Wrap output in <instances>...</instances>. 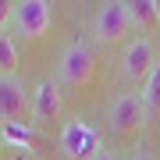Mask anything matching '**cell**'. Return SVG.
I'll list each match as a JSON object with an SVG mask.
<instances>
[{
  "instance_id": "6da1fadb",
  "label": "cell",
  "mask_w": 160,
  "mask_h": 160,
  "mask_svg": "<svg viewBox=\"0 0 160 160\" xmlns=\"http://www.w3.org/2000/svg\"><path fill=\"white\" fill-rule=\"evenodd\" d=\"M132 29H135V25H132V7L125 4V0L103 4L96 11V18H92V36H96V43H103V46L121 43Z\"/></svg>"
},
{
  "instance_id": "7a4b0ae2",
  "label": "cell",
  "mask_w": 160,
  "mask_h": 160,
  "mask_svg": "<svg viewBox=\"0 0 160 160\" xmlns=\"http://www.w3.org/2000/svg\"><path fill=\"white\" fill-rule=\"evenodd\" d=\"M92 68H96V53L86 39H71L61 53V78L68 86H86L92 78Z\"/></svg>"
},
{
  "instance_id": "3957f363",
  "label": "cell",
  "mask_w": 160,
  "mask_h": 160,
  "mask_svg": "<svg viewBox=\"0 0 160 160\" xmlns=\"http://www.w3.org/2000/svg\"><path fill=\"white\" fill-rule=\"evenodd\" d=\"M50 22H53V7L46 4V0H18V4H14L11 25L18 29V36H25V39H39V36H46Z\"/></svg>"
},
{
  "instance_id": "277c9868",
  "label": "cell",
  "mask_w": 160,
  "mask_h": 160,
  "mask_svg": "<svg viewBox=\"0 0 160 160\" xmlns=\"http://www.w3.org/2000/svg\"><path fill=\"white\" fill-rule=\"evenodd\" d=\"M25 114H32V96L18 82V75H0V121L22 125Z\"/></svg>"
},
{
  "instance_id": "5b68a950",
  "label": "cell",
  "mask_w": 160,
  "mask_h": 160,
  "mask_svg": "<svg viewBox=\"0 0 160 160\" xmlns=\"http://www.w3.org/2000/svg\"><path fill=\"white\" fill-rule=\"evenodd\" d=\"M107 121H110V132H118V135H132V132L146 121V103H142V96H135V92H121V96L110 103Z\"/></svg>"
},
{
  "instance_id": "8992f818",
  "label": "cell",
  "mask_w": 160,
  "mask_h": 160,
  "mask_svg": "<svg viewBox=\"0 0 160 160\" xmlns=\"http://www.w3.org/2000/svg\"><path fill=\"white\" fill-rule=\"evenodd\" d=\"M153 68H157V50H153V43H149L146 36L132 39V43L125 46V53H121V71H125V78H128V82H146Z\"/></svg>"
},
{
  "instance_id": "52a82bcc",
  "label": "cell",
  "mask_w": 160,
  "mask_h": 160,
  "mask_svg": "<svg viewBox=\"0 0 160 160\" xmlns=\"http://www.w3.org/2000/svg\"><path fill=\"white\" fill-rule=\"evenodd\" d=\"M61 149L68 153L71 160H92L100 153V139H96V132H92L86 121H68L61 132Z\"/></svg>"
},
{
  "instance_id": "ba28073f",
  "label": "cell",
  "mask_w": 160,
  "mask_h": 160,
  "mask_svg": "<svg viewBox=\"0 0 160 160\" xmlns=\"http://www.w3.org/2000/svg\"><path fill=\"white\" fill-rule=\"evenodd\" d=\"M61 114V92L53 89V82H39V86L32 89V118L36 121H53Z\"/></svg>"
},
{
  "instance_id": "9c48e42d",
  "label": "cell",
  "mask_w": 160,
  "mask_h": 160,
  "mask_svg": "<svg viewBox=\"0 0 160 160\" xmlns=\"http://www.w3.org/2000/svg\"><path fill=\"white\" fill-rule=\"evenodd\" d=\"M128 7H132V25H135V29L149 32V29L160 25V4L157 0H135V4H128Z\"/></svg>"
},
{
  "instance_id": "30bf717a",
  "label": "cell",
  "mask_w": 160,
  "mask_h": 160,
  "mask_svg": "<svg viewBox=\"0 0 160 160\" xmlns=\"http://www.w3.org/2000/svg\"><path fill=\"white\" fill-rule=\"evenodd\" d=\"M142 103H146V114H157L160 110V61H157V68L149 71V78H146V86H142Z\"/></svg>"
},
{
  "instance_id": "8fae6325",
  "label": "cell",
  "mask_w": 160,
  "mask_h": 160,
  "mask_svg": "<svg viewBox=\"0 0 160 160\" xmlns=\"http://www.w3.org/2000/svg\"><path fill=\"white\" fill-rule=\"evenodd\" d=\"M18 68V46L7 32H0V75H14Z\"/></svg>"
},
{
  "instance_id": "7c38bea8",
  "label": "cell",
  "mask_w": 160,
  "mask_h": 160,
  "mask_svg": "<svg viewBox=\"0 0 160 160\" xmlns=\"http://www.w3.org/2000/svg\"><path fill=\"white\" fill-rule=\"evenodd\" d=\"M4 135L11 139V142H32V132L22 128V125H4Z\"/></svg>"
},
{
  "instance_id": "4fadbf2b",
  "label": "cell",
  "mask_w": 160,
  "mask_h": 160,
  "mask_svg": "<svg viewBox=\"0 0 160 160\" xmlns=\"http://www.w3.org/2000/svg\"><path fill=\"white\" fill-rule=\"evenodd\" d=\"M11 18H14V4L11 0H0V32L11 25Z\"/></svg>"
},
{
  "instance_id": "5bb4252c",
  "label": "cell",
  "mask_w": 160,
  "mask_h": 160,
  "mask_svg": "<svg viewBox=\"0 0 160 160\" xmlns=\"http://www.w3.org/2000/svg\"><path fill=\"white\" fill-rule=\"evenodd\" d=\"M132 160H153V157H149L146 149H135V153H132Z\"/></svg>"
},
{
  "instance_id": "9a60e30c",
  "label": "cell",
  "mask_w": 160,
  "mask_h": 160,
  "mask_svg": "<svg viewBox=\"0 0 160 160\" xmlns=\"http://www.w3.org/2000/svg\"><path fill=\"white\" fill-rule=\"evenodd\" d=\"M92 160H118V157H114V153H107V149H100V153L92 157Z\"/></svg>"
}]
</instances>
